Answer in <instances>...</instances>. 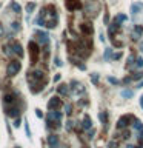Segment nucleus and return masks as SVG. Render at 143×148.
I'll return each instance as SVG.
<instances>
[{
    "instance_id": "nucleus-13",
    "label": "nucleus",
    "mask_w": 143,
    "mask_h": 148,
    "mask_svg": "<svg viewBox=\"0 0 143 148\" xmlns=\"http://www.w3.org/2000/svg\"><path fill=\"white\" fill-rule=\"evenodd\" d=\"M142 33H143V26L142 25H135L134 31H132V37H134V39H138V37L142 36Z\"/></svg>"
},
{
    "instance_id": "nucleus-31",
    "label": "nucleus",
    "mask_w": 143,
    "mask_h": 148,
    "mask_svg": "<svg viewBox=\"0 0 143 148\" xmlns=\"http://www.w3.org/2000/svg\"><path fill=\"white\" fill-rule=\"evenodd\" d=\"M60 80V74H57V76H54V82H59Z\"/></svg>"
},
{
    "instance_id": "nucleus-22",
    "label": "nucleus",
    "mask_w": 143,
    "mask_h": 148,
    "mask_svg": "<svg viewBox=\"0 0 143 148\" xmlns=\"http://www.w3.org/2000/svg\"><path fill=\"white\" fill-rule=\"evenodd\" d=\"M99 117H100V120H101V122H103L105 125H106V113H100Z\"/></svg>"
},
{
    "instance_id": "nucleus-18",
    "label": "nucleus",
    "mask_w": 143,
    "mask_h": 148,
    "mask_svg": "<svg viewBox=\"0 0 143 148\" xmlns=\"http://www.w3.org/2000/svg\"><path fill=\"white\" fill-rule=\"evenodd\" d=\"M34 9H36V3H28V5H26V11H28L29 14H31Z\"/></svg>"
},
{
    "instance_id": "nucleus-20",
    "label": "nucleus",
    "mask_w": 143,
    "mask_h": 148,
    "mask_svg": "<svg viewBox=\"0 0 143 148\" xmlns=\"http://www.w3.org/2000/svg\"><path fill=\"white\" fill-rule=\"evenodd\" d=\"M11 8H13L14 11H16L17 14H18V13H20V11H22V8H20V6H18V5H17V3H11Z\"/></svg>"
},
{
    "instance_id": "nucleus-29",
    "label": "nucleus",
    "mask_w": 143,
    "mask_h": 148,
    "mask_svg": "<svg viewBox=\"0 0 143 148\" xmlns=\"http://www.w3.org/2000/svg\"><path fill=\"white\" fill-rule=\"evenodd\" d=\"M14 127H20V119H16V122H14Z\"/></svg>"
},
{
    "instance_id": "nucleus-30",
    "label": "nucleus",
    "mask_w": 143,
    "mask_h": 148,
    "mask_svg": "<svg viewBox=\"0 0 143 148\" xmlns=\"http://www.w3.org/2000/svg\"><path fill=\"white\" fill-rule=\"evenodd\" d=\"M55 65H57V66H62V62H60V59H59V57L55 59Z\"/></svg>"
},
{
    "instance_id": "nucleus-21",
    "label": "nucleus",
    "mask_w": 143,
    "mask_h": 148,
    "mask_svg": "<svg viewBox=\"0 0 143 148\" xmlns=\"http://www.w3.org/2000/svg\"><path fill=\"white\" fill-rule=\"evenodd\" d=\"M142 66H143V59L138 57L137 62H135V65H134V68H142Z\"/></svg>"
},
{
    "instance_id": "nucleus-8",
    "label": "nucleus",
    "mask_w": 143,
    "mask_h": 148,
    "mask_svg": "<svg viewBox=\"0 0 143 148\" xmlns=\"http://www.w3.org/2000/svg\"><path fill=\"white\" fill-rule=\"evenodd\" d=\"M36 39L39 42L40 45H43V46H46L48 43H49V36H48L45 31H37L36 33Z\"/></svg>"
},
{
    "instance_id": "nucleus-17",
    "label": "nucleus",
    "mask_w": 143,
    "mask_h": 148,
    "mask_svg": "<svg viewBox=\"0 0 143 148\" xmlns=\"http://www.w3.org/2000/svg\"><path fill=\"white\" fill-rule=\"evenodd\" d=\"M143 77V71H140V73H137V74H132V76H131V80H137V79H142Z\"/></svg>"
},
{
    "instance_id": "nucleus-3",
    "label": "nucleus",
    "mask_w": 143,
    "mask_h": 148,
    "mask_svg": "<svg viewBox=\"0 0 143 148\" xmlns=\"http://www.w3.org/2000/svg\"><path fill=\"white\" fill-rule=\"evenodd\" d=\"M46 123H48V128H59L60 123H62V113L57 111V110H51L48 113Z\"/></svg>"
},
{
    "instance_id": "nucleus-25",
    "label": "nucleus",
    "mask_w": 143,
    "mask_h": 148,
    "mask_svg": "<svg viewBox=\"0 0 143 148\" xmlns=\"http://www.w3.org/2000/svg\"><path fill=\"white\" fill-rule=\"evenodd\" d=\"M120 57H122V52H117V54L112 56V59H114V60H117V59H120Z\"/></svg>"
},
{
    "instance_id": "nucleus-5",
    "label": "nucleus",
    "mask_w": 143,
    "mask_h": 148,
    "mask_svg": "<svg viewBox=\"0 0 143 148\" xmlns=\"http://www.w3.org/2000/svg\"><path fill=\"white\" fill-rule=\"evenodd\" d=\"M131 11H132L134 20L143 23V3H134V5L131 6Z\"/></svg>"
},
{
    "instance_id": "nucleus-10",
    "label": "nucleus",
    "mask_w": 143,
    "mask_h": 148,
    "mask_svg": "<svg viewBox=\"0 0 143 148\" xmlns=\"http://www.w3.org/2000/svg\"><path fill=\"white\" fill-rule=\"evenodd\" d=\"M62 107V100H60L59 97H52L49 102H48V108L49 110H59Z\"/></svg>"
},
{
    "instance_id": "nucleus-4",
    "label": "nucleus",
    "mask_w": 143,
    "mask_h": 148,
    "mask_svg": "<svg viewBox=\"0 0 143 148\" xmlns=\"http://www.w3.org/2000/svg\"><path fill=\"white\" fill-rule=\"evenodd\" d=\"M99 9H100V5H99V2L97 0H86V3H85V11H86V14L88 16H97L99 14Z\"/></svg>"
},
{
    "instance_id": "nucleus-26",
    "label": "nucleus",
    "mask_w": 143,
    "mask_h": 148,
    "mask_svg": "<svg viewBox=\"0 0 143 148\" xmlns=\"http://www.w3.org/2000/svg\"><path fill=\"white\" fill-rule=\"evenodd\" d=\"M71 108H72V107H71L69 104H68L66 107H65V110H66V113H68V114H71Z\"/></svg>"
},
{
    "instance_id": "nucleus-1",
    "label": "nucleus",
    "mask_w": 143,
    "mask_h": 148,
    "mask_svg": "<svg viewBox=\"0 0 143 148\" xmlns=\"http://www.w3.org/2000/svg\"><path fill=\"white\" fill-rule=\"evenodd\" d=\"M37 25L46 26V28H55L57 26V11L52 5L45 6L37 19Z\"/></svg>"
},
{
    "instance_id": "nucleus-28",
    "label": "nucleus",
    "mask_w": 143,
    "mask_h": 148,
    "mask_svg": "<svg viewBox=\"0 0 143 148\" xmlns=\"http://www.w3.org/2000/svg\"><path fill=\"white\" fill-rule=\"evenodd\" d=\"M109 148H117V143H115L114 140H112V142L109 143Z\"/></svg>"
},
{
    "instance_id": "nucleus-9",
    "label": "nucleus",
    "mask_w": 143,
    "mask_h": 148,
    "mask_svg": "<svg viewBox=\"0 0 143 148\" xmlns=\"http://www.w3.org/2000/svg\"><path fill=\"white\" fill-rule=\"evenodd\" d=\"M132 119H134V117L131 116V114L120 117V119H119V123H117V128H122V130H125V128L128 127V122H131Z\"/></svg>"
},
{
    "instance_id": "nucleus-11",
    "label": "nucleus",
    "mask_w": 143,
    "mask_h": 148,
    "mask_svg": "<svg viewBox=\"0 0 143 148\" xmlns=\"http://www.w3.org/2000/svg\"><path fill=\"white\" fill-rule=\"evenodd\" d=\"M48 143H49V148H59V136H48Z\"/></svg>"
},
{
    "instance_id": "nucleus-35",
    "label": "nucleus",
    "mask_w": 143,
    "mask_h": 148,
    "mask_svg": "<svg viewBox=\"0 0 143 148\" xmlns=\"http://www.w3.org/2000/svg\"><path fill=\"white\" fill-rule=\"evenodd\" d=\"M16 148H20V147H16Z\"/></svg>"
},
{
    "instance_id": "nucleus-14",
    "label": "nucleus",
    "mask_w": 143,
    "mask_h": 148,
    "mask_svg": "<svg viewBox=\"0 0 143 148\" xmlns=\"http://www.w3.org/2000/svg\"><path fill=\"white\" fill-rule=\"evenodd\" d=\"M82 127H83V130H89V128L92 127V120H91V117H89V116H85Z\"/></svg>"
},
{
    "instance_id": "nucleus-6",
    "label": "nucleus",
    "mask_w": 143,
    "mask_h": 148,
    "mask_svg": "<svg viewBox=\"0 0 143 148\" xmlns=\"http://www.w3.org/2000/svg\"><path fill=\"white\" fill-rule=\"evenodd\" d=\"M29 52H31V63H36L37 62V57L40 54V46L36 43V42H29Z\"/></svg>"
},
{
    "instance_id": "nucleus-33",
    "label": "nucleus",
    "mask_w": 143,
    "mask_h": 148,
    "mask_svg": "<svg viewBox=\"0 0 143 148\" xmlns=\"http://www.w3.org/2000/svg\"><path fill=\"white\" fill-rule=\"evenodd\" d=\"M140 105H142V108H143V96H142V100H140Z\"/></svg>"
},
{
    "instance_id": "nucleus-19",
    "label": "nucleus",
    "mask_w": 143,
    "mask_h": 148,
    "mask_svg": "<svg viewBox=\"0 0 143 148\" xmlns=\"http://www.w3.org/2000/svg\"><path fill=\"white\" fill-rule=\"evenodd\" d=\"M109 57H112V49H111V48H108L106 51H105V59L108 60Z\"/></svg>"
},
{
    "instance_id": "nucleus-32",
    "label": "nucleus",
    "mask_w": 143,
    "mask_h": 148,
    "mask_svg": "<svg viewBox=\"0 0 143 148\" xmlns=\"http://www.w3.org/2000/svg\"><path fill=\"white\" fill-rule=\"evenodd\" d=\"M142 86H143V80H142L140 83H138V86H137V88H142Z\"/></svg>"
},
{
    "instance_id": "nucleus-27",
    "label": "nucleus",
    "mask_w": 143,
    "mask_h": 148,
    "mask_svg": "<svg viewBox=\"0 0 143 148\" xmlns=\"http://www.w3.org/2000/svg\"><path fill=\"white\" fill-rule=\"evenodd\" d=\"M36 114H37V117H43V114H42V111H40V110H36Z\"/></svg>"
},
{
    "instance_id": "nucleus-15",
    "label": "nucleus",
    "mask_w": 143,
    "mask_h": 148,
    "mask_svg": "<svg viewBox=\"0 0 143 148\" xmlns=\"http://www.w3.org/2000/svg\"><path fill=\"white\" fill-rule=\"evenodd\" d=\"M57 91L62 96H66L68 93H69V88H68V85L66 83H62V85H59V88H57Z\"/></svg>"
},
{
    "instance_id": "nucleus-2",
    "label": "nucleus",
    "mask_w": 143,
    "mask_h": 148,
    "mask_svg": "<svg viewBox=\"0 0 143 148\" xmlns=\"http://www.w3.org/2000/svg\"><path fill=\"white\" fill-rule=\"evenodd\" d=\"M28 82H29V86H31V91L34 94H37L45 88L48 79L42 70H37V71H32V73H28Z\"/></svg>"
},
{
    "instance_id": "nucleus-34",
    "label": "nucleus",
    "mask_w": 143,
    "mask_h": 148,
    "mask_svg": "<svg viewBox=\"0 0 143 148\" xmlns=\"http://www.w3.org/2000/svg\"><path fill=\"white\" fill-rule=\"evenodd\" d=\"M140 49H142V51H143V42H142V43H140Z\"/></svg>"
},
{
    "instance_id": "nucleus-24",
    "label": "nucleus",
    "mask_w": 143,
    "mask_h": 148,
    "mask_svg": "<svg viewBox=\"0 0 143 148\" xmlns=\"http://www.w3.org/2000/svg\"><path fill=\"white\" fill-rule=\"evenodd\" d=\"M91 77H92V82H94V83H97V82H99V76H97V74H92Z\"/></svg>"
},
{
    "instance_id": "nucleus-7",
    "label": "nucleus",
    "mask_w": 143,
    "mask_h": 148,
    "mask_svg": "<svg viewBox=\"0 0 143 148\" xmlns=\"http://www.w3.org/2000/svg\"><path fill=\"white\" fill-rule=\"evenodd\" d=\"M20 68H22V63L18 60H11L8 68H6V73H8V76H16L20 71Z\"/></svg>"
},
{
    "instance_id": "nucleus-16",
    "label": "nucleus",
    "mask_w": 143,
    "mask_h": 148,
    "mask_svg": "<svg viewBox=\"0 0 143 148\" xmlns=\"http://www.w3.org/2000/svg\"><path fill=\"white\" fill-rule=\"evenodd\" d=\"M132 94H134V93H132L131 90H123V91H122V96L126 97V99H128V97H132Z\"/></svg>"
},
{
    "instance_id": "nucleus-12",
    "label": "nucleus",
    "mask_w": 143,
    "mask_h": 148,
    "mask_svg": "<svg viewBox=\"0 0 143 148\" xmlns=\"http://www.w3.org/2000/svg\"><path fill=\"white\" fill-rule=\"evenodd\" d=\"M80 28H82V33H83L85 36H91L92 34V25L91 23H83Z\"/></svg>"
},
{
    "instance_id": "nucleus-23",
    "label": "nucleus",
    "mask_w": 143,
    "mask_h": 148,
    "mask_svg": "<svg viewBox=\"0 0 143 148\" xmlns=\"http://www.w3.org/2000/svg\"><path fill=\"white\" fill-rule=\"evenodd\" d=\"M108 80H109V82L112 83V85H117V83H119V80H117V79H114V77H109Z\"/></svg>"
}]
</instances>
